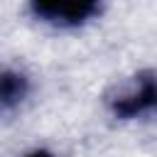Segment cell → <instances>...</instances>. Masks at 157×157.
<instances>
[{
  "label": "cell",
  "mask_w": 157,
  "mask_h": 157,
  "mask_svg": "<svg viewBox=\"0 0 157 157\" xmlns=\"http://www.w3.org/2000/svg\"><path fill=\"white\" fill-rule=\"evenodd\" d=\"M105 0H27L34 20L56 27V29H76L93 20Z\"/></svg>",
  "instance_id": "obj_2"
},
{
  "label": "cell",
  "mask_w": 157,
  "mask_h": 157,
  "mask_svg": "<svg viewBox=\"0 0 157 157\" xmlns=\"http://www.w3.org/2000/svg\"><path fill=\"white\" fill-rule=\"evenodd\" d=\"M32 93V81L20 69H0V115L17 113Z\"/></svg>",
  "instance_id": "obj_3"
},
{
  "label": "cell",
  "mask_w": 157,
  "mask_h": 157,
  "mask_svg": "<svg viewBox=\"0 0 157 157\" xmlns=\"http://www.w3.org/2000/svg\"><path fill=\"white\" fill-rule=\"evenodd\" d=\"M22 157H59V155H54L52 150H44V147H34V150L25 152Z\"/></svg>",
  "instance_id": "obj_4"
},
{
  "label": "cell",
  "mask_w": 157,
  "mask_h": 157,
  "mask_svg": "<svg viewBox=\"0 0 157 157\" xmlns=\"http://www.w3.org/2000/svg\"><path fill=\"white\" fill-rule=\"evenodd\" d=\"M108 108L118 120H142L157 115V71L147 69L108 98Z\"/></svg>",
  "instance_id": "obj_1"
}]
</instances>
